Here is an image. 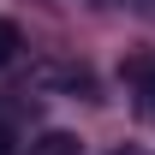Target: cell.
Returning a JSON list of instances; mask_svg holds the SVG:
<instances>
[{
  "label": "cell",
  "mask_w": 155,
  "mask_h": 155,
  "mask_svg": "<svg viewBox=\"0 0 155 155\" xmlns=\"http://www.w3.org/2000/svg\"><path fill=\"white\" fill-rule=\"evenodd\" d=\"M12 54H18V24L0 18V66H12Z\"/></svg>",
  "instance_id": "obj_3"
},
{
  "label": "cell",
  "mask_w": 155,
  "mask_h": 155,
  "mask_svg": "<svg viewBox=\"0 0 155 155\" xmlns=\"http://www.w3.org/2000/svg\"><path fill=\"white\" fill-rule=\"evenodd\" d=\"M84 143H78L72 131H42L36 143H30V155H78Z\"/></svg>",
  "instance_id": "obj_1"
},
{
  "label": "cell",
  "mask_w": 155,
  "mask_h": 155,
  "mask_svg": "<svg viewBox=\"0 0 155 155\" xmlns=\"http://www.w3.org/2000/svg\"><path fill=\"white\" fill-rule=\"evenodd\" d=\"M125 78H131L137 96H143V114L155 119V66H125Z\"/></svg>",
  "instance_id": "obj_2"
}]
</instances>
